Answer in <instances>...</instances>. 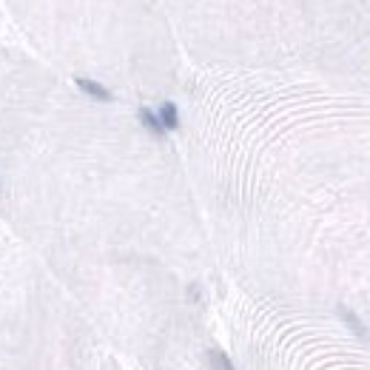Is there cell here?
<instances>
[{"label":"cell","mask_w":370,"mask_h":370,"mask_svg":"<svg viewBox=\"0 0 370 370\" xmlns=\"http://www.w3.org/2000/svg\"><path fill=\"white\" fill-rule=\"evenodd\" d=\"M77 89H80L83 94H89L91 100H97V103H111L114 100V94L103 86V83H97V80H91V77H77Z\"/></svg>","instance_id":"6da1fadb"},{"label":"cell","mask_w":370,"mask_h":370,"mask_svg":"<svg viewBox=\"0 0 370 370\" xmlns=\"http://www.w3.org/2000/svg\"><path fill=\"white\" fill-rule=\"evenodd\" d=\"M137 117H140V123H143V128H146L148 134H154V137H165V128H163V123H160V117L154 114L151 108H140Z\"/></svg>","instance_id":"7a4b0ae2"},{"label":"cell","mask_w":370,"mask_h":370,"mask_svg":"<svg viewBox=\"0 0 370 370\" xmlns=\"http://www.w3.org/2000/svg\"><path fill=\"white\" fill-rule=\"evenodd\" d=\"M157 117H160V123H163L165 131H177L180 128V111H177V106H174V103H163Z\"/></svg>","instance_id":"3957f363"},{"label":"cell","mask_w":370,"mask_h":370,"mask_svg":"<svg viewBox=\"0 0 370 370\" xmlns=\"http://www.w3.org/2000/svg\"><path fill=\"white\" fill-rule=\"evenodd\" d=\"M336 310H339V316L347 322V327L354 330V334H359V336H367V327H365V322H362V319L354 314V310H350V308H345V305H339Z\"/></svg>","instance_id":"277c9868"},{"label":"cell","mask_w":370,"mask_h":370,"mask_svg":"<svg viewBox=\"0 0 370 370\" xmlns=\"http://www.w3.org/2000/svg\"><path fill=\"white\" fill-rule=\"evenodd\" d=\"M208 359H211V367H213V370H237V367L231 365V359L222 354V350H211Z\"/></svg>","instance_id":"5b68a950"}]
</instances>
